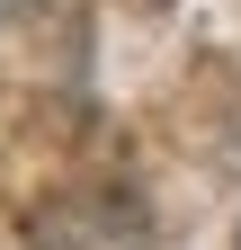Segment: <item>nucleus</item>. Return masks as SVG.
<instances>
[{"label": "nucleus", "mask_w": 241, "mask_h": 250, "mask_svg": "<svg viewBox=\"0 0 241 250\" xmlns=\"http://www.w3.org/2000/svg\"><path fill=\"white\" fill-rule=\"evenodd\" d=\"M27 250H143V214L116 188H72L27 224Z\"/></svg>", "instance_id": "1"}]
</instances>
